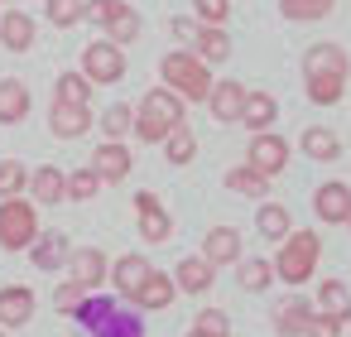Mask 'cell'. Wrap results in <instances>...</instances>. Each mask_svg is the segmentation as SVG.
<instances>
[{
	"instance_id": "6da1fadb",
	"label": "cell",
	"mask_w": 351,
	"mask_h": 337,
	"mask_svg": "<svg viewBox=\"0 0 351 337\" xmlns=\"http://www.w3.org/2000/svg\"><path fill=\"white\" fill-rule=\"evenodd\" d=\"M188 121V102H178L169 87H149L140 102H135V140L140 145H164V135L173 130V126H183Z\"/></svg>"
},
{
	"instance_id": "7a4b0ae2",
	"label": "cell",
	"mask_w": 351,
	"mask_h": 337,
	"mask_svg": "<svg viewBox=\"0 0 351 337\" xmlns=\"http://www.w3.org/2000/svg\"><path fill=\"white\" fill-rule=\"evenodd\" d=\"M159 78H164V87L178 97V102H193V106H207V92H212V68L193 54V49H173V54H164V63H159Z\"/></svg>"
},
{
	"instance_id": "3957f363",
	"label": "cell",
	"mask_w": 351,
	"mask_h": 337,
	"mask_svg": "<svg viewBox=\"0 0 351 337\" xmlns=\"http://www.w3.org/2000/svg\"><path fill=\"white\" fill-rule=\"evenodd\" d=\"M317 255H322V241H317V231H289L284 241H279V255L269 260L274 265V279H284V284H308L313 279V270H317Z\"/></svg>"
},
{
	"instance_id": "277c9868",
	"label": "cell",
	"mask_w": 351,
	"mask_h": 337,
	"mask_svg": "<svg viewBox=\"0 0 351 337\" xmlns=\"http://www.w3.org/2000/svg\"><path fill=\"white\" fill-rule=\"evenodd\" d=\"M39 241V207L29 198H5L0 202V251H29Z\"/></svg>"
},
{
	"instance_id": "5b68a950",
	"label": "cell",
	"mask_w": 351,
	"mask_h": 337,
	"mask_svg": "<svg viewBox=\"0 0 351 337\" xmlns=\"http://www.w3.org/2000/svg\"><path fill=\"white\" fill-rule=\"evenodd\" d=\"M77 73H82L92 87H116V82L125 78V49L97 39V44L82 49V68H77Z\"/></svg>"
},
{
	"instance_id": "8992f818",
	"label": "cell",
	"mask_w": 351,
	"mask_h": 337,
	"mask_svg": "<svg viewBox=\"0 0 351 337\" xmlns=\"http://www.w3.org/2000/svg\"><path fill=\"white\" fill-rule=\"evenodd\" d=\"M245 164H250V169H260L265 178L284 174V169H289V140H284V135H274V130L250 135V145H245Z\"/></svg>"
},
{
	"instance_id": "52a82bcc",
	"label": "cell",
	"mask_w": 351,
	"mask_h": 337,
	"mask_svg": "<svg viewBox=\"0 0 351 337\" xmlns=\"http://www.w3.org/2000/svg\"><path fill=\"white\" fill-rule=\"evenodd\" d=\"M87 169L101 178V188H106V183H125L130 169H135V154H130L125 140H106V145L92 150V164H87Z\"/></svg>"
},
{
	"instance_id": "ba28073f",
	"label": "cell",
	"mask_w": 351,
	"mask_h": 337,
	"mask_svg": "<svg viewBox=\"0 0 351 337\" xmlns=\"http://www.w3.org/2000/svg\"><path fill=\"white\" fill-rule=\"evenodd\" d=\"M68 279L82 284L87 294L101 289V284L111 279V260H106V251H97V246H77V251L68 255Z\"/></svg>"
},
{
	"instance_id": "9c48e42d",
	"label": "cell",
	"mask_w": 351,
	"mask_h": 337,
	"mask_svg": "<svg viewBox=\"0 0 351 337\" xmlns=\"http://www.w3.org/2000/svg\"><path fill=\"white\" fill-rule=\"evenodd\" d=\"M34 308H39V294L29 284H0V327L5 332L25 327L34 318Z\"/></svg>"
},
{
	"instance_id": "30bf717a",
	"label": "cell",
	"mask_w": 351,
	"mask_h": 337,
	"mask_svg": "<svg viewBox=\"0 0 351 337\" xmlns=\"http://www.w3.org/2000/svg\"><path fill=\"white\" fill-rule=\"evenodd\" d=\"M313 212H317V222L346 226V222H351V183H341V178L322 183V188L313 193Z\"/></svg>"
},
{
	"instance_id": "8fae6325",
	"label": "cell",
	"mask_w": 351,
	"mask_h": 337,
	"mask_svg": "<svg viewBox=\"0 0 351 337\" xmlns=\"http://www.w3.org/2000/svg\"><path fill=\"white\" fill-rule=\"evenodd\" d=\"M39 39V25L34 15L25 10H0V49H10V54H29Z\"/></svg>"
},
{
	"instance_id": "7c38bea8",
	"label": "cell",
	"mask_w": 351,
	"mask_h": 337,
	"mask_svg": "<svg viewBox=\"0 0 351 337\" xmlns=\"http://www.w3.org/2000/svg\"><path fill=\"white\" fill-rule=\"evenodd\" d=\"M92 126H97L92 106H68V102H53V106H49V130H53L58 140H82Z\"/></svg>"
},
{
	"instance_id": "4fadbf2b",
	"label": "cell",
	"mask_w": 351,
	"mask_h": 337,
	"mask_svg": "<svg viewBox=\"0 0 351 337\" xmlns=\"http://www.w3.org/2000/svg\"><path fill=\"white\" fill-rule=\"evenodd\" d=\"M29 202L34 207H53V202H63L68 198V174L58 169V164H39L34 174H29Z\"/></svg>"
},
{
	"instance_id": "5bb4252c",
	"label": "cell",
	"mask_w": 351,
	"mask_h": 337,
	"mask_svg": "<svg viewBox=\"0 0 351 337\" xmlns=\"http://www.w3.org/2000/svg\"><path fill=\"white\" fill-rule=\"evenodd\" d=\"M77 318H87L92 327H97V337H145L140 332V323L135 318H125V313H116L111 303H82V313Z\"/></svg>"
},
{
	"instance_id": "9a60e30c",
	"label": "cell",
	"mask_w": 351,
	"mask_h": 337,
	"mask_svg": "<svg viewBox=\"0 0 351 337\" xmlns=\"http://www.w3.org/2000/svg\"><path fill=\"white\" fill-rule=\"evenodd\" d=\"M241 106H245V87H241V82H231V78L212 82V92H207V111H212V121L231 126V121H241Z\"/></svg>"
},
{
	"instance_id": "2e32d148",
	"label": "cell",
	"mask_w": 351,
	"mask_h": 337,
	"mask_svg": "<svg viewBox=\"0 0 351 337\" xmlns=\"http://www.w3.org/2000/svg\"><path fill=\"white\" fill-rule=\"evenodd\" d=\"M202 260H207L212 270L236 265V260H241V231H236V226H212L207 241H202Z\"/></svg>"
},
{
	"instance_id": "e0dca14e",
	"label": "cell",
	"mask_w": 351,
	"mask_h": 337,
	"mask_svg": "<svg viewBox=\"0 0 351 337\" xmlns=\"http://www.w3.org/2000/svg\"><path fill=\"white\" fill-rule=\"evenodd\" d=\"M178 299V289H173V275H164V270H149V279L135 289V308H145V313H164L169 303Z\"/></svg>"
},
{
	"instance_id": "ac0fdd59",
	"label": "cell",
	"mask_w": 351,
	"mask_h": 337,
	"mask_svg": "<svg viewBox=\"0 0 351 337\" xmlns=\"http://www.w3.org/2000/svg\"><path fill=\"white\" fill-rule=\"evenodd\" d=\"M68 255H73V241L63 231H39V241L29 246V265H39V270H63Z\"/></svg>"
},
{
	"instance_id": "d6986e66",
	"label": "cell",
	"mask_w": 351,
	"mask_h": 337,
	"mask_svg": "<svg viewBox=\"0 0 351 337\" xmlns=\"http://www.w3.org/2000/svg\"><path fill=\"white\" fill-rule=\"evenodd\" d=\"M149 270H154V265H149V260H145L140 251L121 255V260L111 265V284H116V294H121V299H135V289H140V284L149 279Z\"/></svg>"
},
{
	"instance_id": "ffe728a7",
	"label": "cell",
	"mask_w": 351,
	"mask_h": 337,
	"mask_svg": "<svg viewBox=\"0 0 351 337\" xmlns=\"http://www.w3.org/2000/svg\"><path fill=\"white\" fill-rule=\"evenodd\" d=\"M29 106H34V97L20 78H0V126H20L29 116Z\"/></svg>"
},
{
	"instance_id": "44dd1931",
	"label": "cell",
	"mask_w": 351,
	"mask_h": 337,
	"mask_svg": "<svg viewBox=\"0 0 351 337\" xmlns=\"http://www.w3.org/2000/svg\"><path fill=\"white\" fill-rule=\"evenodd\" d=\"M193 54H197L207 68H217V63L231 58V34H226L221 25H197V34H193Z\"/></svg>"
},
{
	"instance_id": "7402d4cb",
	"label": "cell",
	"mask_w": 351,
	"mask_h": 337,
	"mask_svg": "<svg viewBox=\"0 0 351 337\" xmlns=\"http://www.w3.org/2000/svg\"><path fill=\"white\" fill-rule=\"evenodd\" d=\"M274 121H279V102H274L269 92H245L241 126H245L250 135H260V130H274Z\"/></svg>"
},
{
	"instance_id": "603a6c76",
	"label": "cell",
	"mask_w": 351,
	"mask_h": 337,
	"mask_svg": "<svg viewBox=\"0 0 351 337\" xmlns=\"http://www.w3.org/2000/svg\"><path fill=\"white\" fill-rule=\"evenodd\" d=\"M308 73H337V78H351V63H346V49L341 44H313L303 54V78Z\"/></svg>"
},
{
	"instance_id": "cb8c5ba5",
	"label": "cell",
	"mask_w": 351,
	"mask_h": 337,
	"mask_svg": "<svg viewBox=\"0 0 351 337\" xmlns=\"http://www.w3.org/2000/svg\"><path fill=\"white\" fill-rule=\"evenodd\" d=\"M212 284H217V270H212L202 255L178 260V270H173V289H183V294H207Z\"/></svg>"
},
{
	"instance_id": "d4e9b609",
	"label": "cell",
	"mask_w": 351,
	"mask_h": 337,
	"mask_svg": "<svg viewBox=\"0 0 351 337\" xmlns=\"http://www.w3.org/2000/svg\"><path fill=\"white\" fill-rule=\"evenodd\" d=\"M298 150H303L308 159H317V164H332V159L341 154V140H337V130H327V126H308V130L298 135Z\"/></svg>"
},
{
	"instance_id": "484cf974",
	"label": "cell",
	"mask_w": 351,
	"mask_h": 337,
	"mask_svg": "<svg viewBox=\"0 0 351 337\" xmlns=\"http://www.w3.org/2000/svg\"><path fill=\"white\" fill-rule=\"evenodd\" d=\"M308 318H313V303L308 299H284L274 308V332L279 337H303L308 332Z\"/></svg>"
},
{
	"instance_id": "4316f807",
	"label": "cell",
	"mask_w": 351,
	"mask_h": 337,
	"mask_svg": "<svg viewBox=\"0 0 351 337\" xmlns=\"http://www.w3.org/2000/svg\"><path fill=\"white\" fill-rule=\"evenodd\" d=\"M303 92H308L313 106H337L346 97V78H337V73H308L303 78Z\"/></svg>"
},
{
	"instance_id": "83f0119b",
	"label": "cell",
	"mask_w": 351,
	"mask_h": 337,
	"mask_svg": "<svg viewBox=\"0 0 351 337\" xmlns=\"http://www.w3.org/2000/svg\"><path fill=\"white\" fill-rule=\"evenodd\" d=\"M255 231L265 236V241H284L289 231H293V217H289V207L284 202H260V212H255Z\"/></svg>"
},
{
	"instance_id": "f1b7e54d",
	"label": "cell",
	"mask_w": 351,
	"mask_h": 337,
	"mask_svg": "<svg viewBox=\"0 0 351 337\" xmlns=\"http://www.w3.org/2000/svg\"><path fill=\"white\" fill-rule=\"evenodd\" d=\"M313 313H327V318L351 323V289H346L341 279H322V284H317V308H313Z\"/></svg>"
},
{
	"instance_id": "f546056e",
	"label": "cell",
	"mask_w": 351,
	"mask_h": 337,
	"mask_svg": "<svg viewBox=\"0 0 351 337\" xmlns=\"http://www.w3.org/2000/svg\"><path fill=\"white\" fill-rule=\"evenodd\" d=\"M164 159L173 164V169H183V164H193L197 159V135H193V126L183 121V126H173L169 135H164Z\"/></svg>"
},
{
	"instance_id": "4dcf8cb0",
	"label": "cell",
	"mask_w": 351,
	"mask_h": 337,
	"mask_svg": "<svg viewBox=\"0 0 351 337\" xmlns=\"http://www.w3.org/2000/svg\"><path fill=\"white\" fill-rule=\"evenodd\" d=\"M226 188H231V193H241V198H260V202H265L269 178H265L260 169H250V164H231V169H226Z\"/></svg>"
},
{
	"instance_id": "1f68e13d",
	"label": "cell",
	"mask_w": 351,
	"mask_h": 337,
	"mask_svg": "<svg viewBox=\"0 0 351 337\" xmlns=\"http://www.w3.org/2000/svg\"><path fill=\"white\" fill-rule=\"evenodd\" d=\"M92 82L73 68V73H58V82H53V102H68V106H92Z\"/></svg>"
},
{
	"instance_id": "d6a6232c",
	"label": "cell",
	"mask_w": 351,
	"mask_h": 337,
	"mask_svg": "<svg viewBox=\"0 0 351 337\" xmlns=\"http://www.w3.org/2000/svg\"><path fill=\"white\" fill-rule=\"evenodd\" d=\"M236 284L245 289V294H260V289H269L274 284V265L269 260H236Z\"/></svg>"
},
{
	"instance_id": "836d02e7",
	"label": "cell",
	"mask_w": 351,
	"mask_h": 337,
	"mask_svg": "<svg viewBox=\"0 0 351 337\" xmlns=\"http://www.w3.org/2000/svg\"><path fill=\"white\" fill-rule=\"evenodd\" d=\"M44 15L53 30H77L87 20V0H44Z\"/></svg>"
},
{
	"instance_id": "e575fe53",
	"label": "cell",
	"mask_w": 351,
	"mask_h": 337,
	"mask_svg": "<svg viewBox=\"0 0 351 337\" xmlns=\"http://www.w3.org/2000/svg\"><path fill=\"white\" fill-rule=\"evenodd\" d=\"M337 0H279V15L293 20V25H308V20H327Z\"/></svg>"
},
{
	"instance_id": "d590c367",
	"label": "cell",
	"mask_w": 351,
	"mask_h": 337,
	"mask_svg": "<svg viewBox=\"0 0 351 337\" xmlns=\"http://www.w3.org/2000/svg\"><path fill=\"white\" fill-rule=\"evenodd\" d=\"M97 126H101L106 140H125V135L135 130V106H121V102H116V106H106V111L97 116Z\"/></svg>"
},
{
	"instance_id": "8d00e7d4",
	"label": "cell",
	"mask_w": 351,
	"mask_h": 337,
	"mask_svg": "<svg viewBox=\"0 0 351 337\" xmlns=\"http://www.w3.org/2000/svg\"><path fill=\"white\" fill-rule=\"evenodd\" d=\"M25 188H29V169L20 159H0V202H5V198H25Z\"/></svg>"
},
{
	"instance_id": "74e56055",
	"label": "cell",
	"mask_w": 351,
	"mask_h": 337,
	"mask_svg": "<svg viewBox=\"0 0 351 337\" xmlns=\"http://www.w3.org/2000/svg\"><path fill=\"white\" fill-rule=\"evenodd\" d=\"M101 39H106V44H116V49L135 44V39H140V15H135V10L125 5V15H121L116 25H106V30H101Z\"/></svg>"
},
{
	"instance_id": "f35d334b",
	"label": "cell",
	"mask_w": 351,
	"mask_h": 337,
	"mask_svg": "<svg viewBox=\"0 0 351 337\" xmlns=\"http://www.w3.org/2000/svg\"><path fill=\"white\" fill-rule=\"evenodd\" d=\"M97 193H101V178H97L92 169H73V174H68V198H73V202H92Z\"/></svg>"
},
{
	"instance_id": "ab89813d",
	"label": "cell",
	"mask_w": 351,
	"mask_h": 337,
	"mask_svg": "<svg viewBox=\"0 0 351 337\" xmlns=\"http://www.w3.org/2000/svg\"><path fill=\"white\" fill-rule=\"evenodd\" d=\"M193 332H197V337H231V318H226L221 308H202V313L193 318Z\"/></svg>"
},
{
	"instance_id": "60d3db41",
	"label": "cell",
	"mask_w": 351,
	"mask_h": 337,
	"mask_svg": "<svg viewBox=\"0 0 351 337\" xmlns=\"http://www.w3.org/2000/svg\"><path fill=\"white\" fill-rule=\"evenodd\" d=\"M140 236H145L149 246H164V241L173 236V222H169V212L159 207V212H149V217H140Z\"/></svg>"
},
{
	"instance_id": "b9f144b4",
	"label": "cell",
	"mask_w": 351,
	"mask_h": 337,
	"mask_svg": "<svg viewBox=\"0 0 351 337\" xmlns=\"http://www.w3.org/2000/svg\"><path fill=\"white\" fill-rule=\"evenodd\" d=\"M121 15H125V0H87V20H92L97 30L116 25Z\"/></svg>"
},
{
	"instance_id": "7bdbcfd3",
	"label": "cell",
	"mask_w": 351,
	"mask_h": 337,
	"mask_svg": "<svg viewBox=\"0 0 351 337\" xmlns=\"http://www.w3.org/2000/svg\"><path fill=\"white\" fill-rule=\"evenodd\" d=\"M82 303H87V289H82V284L63 279V284L53 289V308H58V313H82Z\"/></svg>"
},
{
	"instance_id": "ee69618b",
	"label": "cell",
	"mask_w": 351,
	"mask_h": 337,
	"mask_svg": "<svg viewBox=\"0 0 351 337\" xmlns=\"http://www.w3.org/2000/svg\"><path fill=\"white\" fill-rule=\"evenodd\" d=\"M197 25H226L231 20V0H193Z\"/></svg>"
},
{
	"instance_id": "f6af8a7d",
	"label": "cell",
	"mask_w": 351,
	"mask_h": 337,
	"mask_svg": "<svg viewBox=\"0 0 351 337\" xmlns=\"http://www.w3.org/2000/svg\"><path fill=\"white\" fill-rule=\"evenodd\" d=\"M341 327H346L341 318H327V313H313V318H308V332H303V337H341Z\"/></svg>"
},
{
	"instance_id": "bcb514c9",
	"label": "cell",
	"mask_w": 351,
	"mask_h": 337,
	"mask_svg": "<svg viewBox=\"0 0 351 337\" xmlns=\"http://www.w3.org/2000/svg\"><path fill=\"white\" fill-rule=\"evenodd\" d=\"M169 30H173V39H178L183 49H193V34H197V20H188V15H173V20H169Z\"/></svg>"
},
{
	"instance_id": "7dc6e473",
	"label": "cell",
	"mask_w": 351,
	"mask_h": 337,
	"mask_svg": "<svg viewBox=\"0 0 351 337\" xmlns=\"http://www.w3.org/2000/svg\"><path fill=\"white\" fill-rule=\"evenodd\" d=\"M159 207H164V202H159L149 188H145V193H135V217H149V212H159Z\"/></svg>"
},
{
	"instance_id": "c3c4849f",
	"label": "cell",
	"mask_w": 351,
	"mask_h": 337,
	"mask_svg": "<svg viewBox=\"0 0 351 337\" xmlns=\"http://www.w3.org/2000/svg\"><path fill=\"white\" fill-rule=\"evenodd\" d=\"M0 337H5V327H0Z\"/></svg>"
},
{
	"instance_id": "681fc988",
	"label": "cell",
	"mask_w": 351,
	"mask_h": 337,
	"mask_svg": "<svg viewBox=\"0 0 351 337\" xmlns=\"http://www.w3.org/2000/svg\"><path fill=\"white\" fill-rule=\"evenodd\" d=\"M188 337H197V332H188Z\"/></svg>"
},
{
	"instance_id": "f907efd6",
	"label": "cell",
	"mask_w": 351,
	"mask_h": 337,
	"mask_svg": "<svg viewBox=\"0 0 351 337\" xmlns=\"http://www.w3.org/2000/svg\"><path fill=\"white\" fill-rule=\"evenodd\" d=\"M0 5H5V0H0Z\"/></svg>"
},
{
	"instance_id": "816d5d0a",
	"label": "cell",
	"mask_w": 351,
	"mask_h": 337,
	"mask_svg": "<svg viewBox=\"0 0 351 337\" xmlns=\"http://www.w3.org/2000/svg\"><path fill=\"white\" fill-rule=\"evenodd\" d=\"M346 226H351V222H346Z\"/></svg>"
}]
</instances>
